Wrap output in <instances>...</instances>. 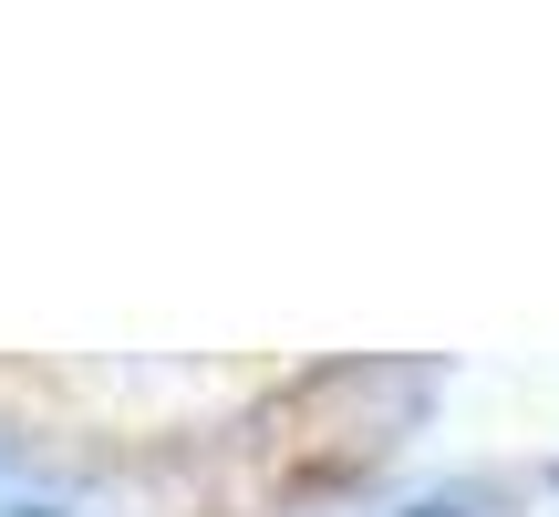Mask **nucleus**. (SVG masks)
<instances>
[{
  "label": "nucleus",
  "instance_id": "1",
  "mask_svg": "<svg viewBox=\"0 0 559 517\" xmlns=\"http://www.w3.org/2000/svg\"><path fill=\"white\" fill-rule=\"evenodd\" d=\"M415 517H466V507H456V497H445V507H415Z\"/></svg>",
  "mask_w": 559,
  "mask_h": 517
}]
</instances>
